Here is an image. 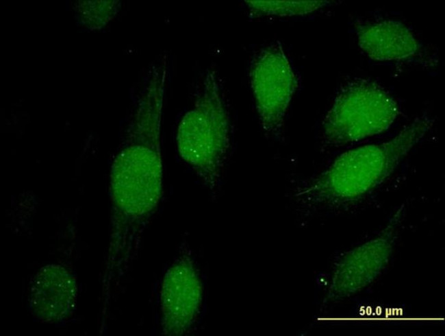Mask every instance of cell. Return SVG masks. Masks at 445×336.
<instances>
[{"mask_svg": "<svg viewBox=\"0 0 445 336\" xmlns=\"http://www.w3.org/2000/svg\"><path fill=\"white\" fill-rule=\"evenodd\" d=\"M403 205L376 237L344 253L333 266L323 302L355 295L382 272L394 250L404 217Z\"/></svg>", "mask_w": 445, "mask_h": 336, "instance_id": "6", "label": "cell"}, {"mask_svg": "<svg viewBox=\"0 0 445 336\" xmlns=\"http://www.w3.org/2000/svg\"><path fill=\"white\" fill-rule=\"evenodd\" d=\"M392 95L372 80L358 78L345 84L337 93L322 123V141L340 147L388 130L398 115Z\"/></svg>", "mask_w": 445, "mask_h": 336, "instance_id": "4", "label": "cell"}, {"mask_svg": "<svg viewBox=\"0 0 445 336\" xmlns=\"http://www.w3.org/2000/svg\"><path fill=\"white\" fill-rule=\"evenodd\" d=\"M434 122L423 115L387 141L346 151L326 169L296 186L292 194L294 202L308 214L342 209L357 202L392 175Z\"/></svg>", "mask_w": 445, "mask_h": 336, "instance_id": "1", "label": "cell"}, {"mask_svg": "<svg viewBox=\"0 0 445 336\" xmlns=\"http://www.w3.org/2000/svg\"><path fill=\"white\" fill-rule=\"evenodd\" d=\"M77 289L75 276L64 267L44 266L31 283L29 302L33 316L47 323L64 320L75 306Z\"/></svg>", "mask_w": 445, "mask_h": 336, "instance_id": "8", "label": "cell"}, {"mask_svg": "<svg viewBox=\"0 0 445 336\" xmlns=\"http://www.w3.org/2000/svg\"><path fill=\"white\" fill-rule=\"evenodd\" d=\"M232 125L222 82L214 70L205 75L192 108L177 130L181 159L212 191H216L231 151Z\"/></svg>", "mask_w": 445, "mask_h": 336, "instance_id": "2", "label": "cell"}, {"mask_svg": "<svg viewBox=\"0 0 445 336\" xmlns=\"http://www.w3.org/2000/svg\"><path fill=\"white\" fill-rule=\"evenodd\" d=\"M257 16L285 17L303 16L331 5V1L248 0L244 1Z\"/></svg>", "mask_w": 445, "mask_h": 336, "instance_id": "10", "label": "cell"}, {"mask_svg": "<svg viewBox=\"0 0 445 336\" xmlns=\"http://www.w3.org/2000/svg\"><path fill=\"white\" fill-rule=\"evenodd\" d=\"M360 49L372 60L398 61L415 56L420 44L413 32L402 22L383 20L356 25Z\"/></svg>", "mask_w": 445, "mask_h": 336, "instance_id": "9", "label": "cell"}, {"mask_svg": "<svg viewBox=\"0 0 445 336\" xmlns=\"http://www.w3.org/2000/svg\"><path fill=\"white\" fill-rule=\"evenodd\" d=\"M249 80L262 129L267 135L278 134L298 86L296 74L279 41L256 53Z\"/></svg>", "mask_w": 445, "mask_h": 336, "instance_id": "5", "label": "cell"}, {"mask_svg": "<svg viewBox=\"0 0 445 336\" xmlns=\"http://www.w3.org/2000/svg\"><path fill=\"white\" fill-rule=\"evenodd\" d=\"M161 121L158 116L140 117L135 134L136 141L119 153L112 166V202L127 220L148 217L162 197Z\"/></svg>", "mask_w": 445, "mask_h": 336, "instance_id": "3", "label": "cell"}, {"mask_svg": "<svg viewBox=\"0 0 445 336\" xmlns=\"http://www.w3.org/2000/svg\"><path fill=\"white\" fill-rule=\"evenodd\" d=\"M203 287L199 272L186 245L167 269L160 291L161 326L164 335L189 333L201 315Z\"/></svg>", "mask_w": 445, "mask_h": 336, "instance_id": "7", "label": "cell"}]
</instances>
